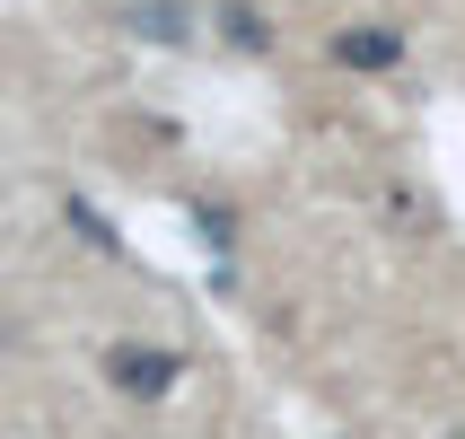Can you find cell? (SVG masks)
I'll return each mask as SVG.
<instances>
[{
  "label": "cell",
  "instance_id": "1",
  "mask_svg": "<svg viewBox=\"0 0 465 439\" xmlns=\"http://www.w3.org/2000/svg\"><path fill=\"white\" fill-rule=\"evenodd\" d=\"M105 369H114V387H132V395H167V387H176V352H141V343H124Z\"/></svg>",
  "mask_w": 465,
  "mask_h": 439
},
{
  "label": "cell",
  "instance_id": "2",
  "mask_svg": "<svg viewBox=\"0 0 465 439\" xmlns=\"http://www.w3.org/2000/svg\"><path fill=\"white\" fill-rule=\"evenodd\" d=\"M395 53H404L395 26H361V35H342V62H351V71H387Z\"/></svg>",
  "mask_w": 465,
  "mask_h": 439
},
{
  "label": "cell",
  "instance_id": "3",
  "mask_svg": "<svg viewBox=\"0 0 465 439\" xmlns=\"http://www.w3.org/2000/svg\"><path fill=\"white\" fill-rule=\"evenodd\" d=\"M132 26H141V35H158V45H176V35H184L167 0H141V9H132Z\"/></svg>",
  "mask_w": 465,
  "mask_h": 439
},
{
  "label": "cell",
  "instance_id": "4",
  "mask_svg": "<svg viewBox=\"0 0 465 439\" xmlns=\"http://www.w3.org/2000/svg\"><path fill=\"white\" fill-rule=\"evenodd\" d=\"M220 26H229V45H246V53L263 45V18H255V9H220Z\"/></svg>",
  "mask_w": 465,
  "mask_h": 439
}]
</instances>
